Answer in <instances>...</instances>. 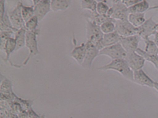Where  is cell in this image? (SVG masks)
<instances>
[{
  "label": "cell",
  "instance_id": "1",
  "mask_svg": "<svg viewBox=\"0 0 158 118\" xmlns=\"http://www.w3.org/2000/svg\"><path fill=\"white\" fill-rule=\"evenodd\" d=\"M98 71H115L122 74L126 79L130 81H133V72L130 67L129 66L128 63L125 59H112L111 63L106 65L98 68Z\"/></svg>",
  "mask_w": 158,
  "mask_h": 118
},
{
  "label": "cell",
  "instance_id": "2",
  "mask_svg": "<svg viewBox=\"0 0 158 118\" xmlns=\"http://www.w3.org/2000/svg\"><path fill=\"white\" fill-rule=\"evenodd\" d=\"M103 37H104V33L101 31V26L94 22L87 20L86 38L88 41L94 44L100 51L104 48V44H103Z\"/></svg>",
  "mask_w": 158,
  "mask_h": 118
},
{
  "label": "cell",
  "instance_id": "3",
  "mask_svg": "<svg viewBox=\"0 0 158 118\" xmlns=\"http://www.w3.org/2000/svg\"><path fill=\"white\" fill-rule=\"evenodd\" d=\"M40 35V29H37L36 31H27L26 34V47L29 50V55L27 58L25 59L23 63V65L25 66L28 63L31 58L37 55L40 54V51L38 49V36Z\"/></svg>",
  "mask_w": 158,
  "mask_h": 118
},
{
  "label": "cell",
  "instance_id": "4",
  "mask_svg": "<svg viewBox=\"0 0 158 118\" xmlns=\"http://www.w3.org/2000/svg\"><path fill=\"white\" fill-rule=\"evenodd\" d=\"M126 54L127 53L120 42L104 47L99 53V56H108L111 59H125Z\"/></svg>",
  "mask_w": 158,
  "mask_h": 118
},
{
  "label": "cell",
  "instance_id": "5",
  "mask_svg": "<svg viewBox=\"0 0 158 118\" xmlns=\"http://www.w3.org/2000/svg\"><path fill=\"white\" fill-rule=\"evenodd\" d=\"M107 15L114 20H128L129 12L126 6H125L122 2H119V3H113L112 6L110 7Z\"/></svg>",
  "mask_w": 158,
  "mask_h": 118
},
{
  "label": "cell",
  "instance_id": "6",
  "mask_svg": "<svg viewBox=\"0 0 158 118\" xmlns=\"http://www.w3.org/2000/svg\"><path fill=\"white\" fill-rule=\"evenodd\" d=\"M115 31L122 37H128L137 35L136 28L134 27L129 20H116Z\"/></svg>",
  "mask_w": 158,
  "mask_h": 118
},
{
  "label": "cell",
  "instance_id": "7",
  "mask_svg": "<svg viewBox=\"0 0 158 118\" xmlns=\"http://www.w3.org/2000/svg\"><path fill=\"white\" fill-rule=\"evenodd\" d=\"M86 56H85L84 60H83V63L81 66H83L84 68H90L93 63L94 60L97 56H99L100 50L97 48V46L94 44L90 41L86 42Z\"/></svg>",
  "mask_w": 158,
  "mask_h": 118
},
{
  "label": "cell",
  "instance_id": "8",
  "mask_svg": "<svg viewBox=\"0 0 158 118\" xmlns=\"http://www.w3.org/2000/svg\"><path fill=\"white\" fill-rule=\"evenodd\" d=\"M22 5L23 4L21 2H19L13 10L9 12V16L12 22V24L16 29H20L25 27V21L23 18L21 12Z\"/></svg>",
  "mask_w": 158,
  "mask_h": 118
},
{
  "label": "cell",
  "instance_id": "9",
  "mask_svg": "<svg viewBox=\"0 0 158 118\" xmlns=\"http://www.w3.org/2000/svg\"><path fill=\"white\" fill-rule=\"evenodd\" d=\"M125 59L128 63L131 69L133 71L143 69L146 59L141 55L137 53L136 52H130L127 53Z\"/></svg>",
  "mask_w": 158,
  "mask_h": 118
},
{
  "label": "cell",
  "instance_id": "10",
  "mask_svg": "<svg viewBox=\"0 0 158 118\" xmlns=\"http://www.w3.org/2000/svg\"><path fill=\"white\" fill-rule=\"evenodd\" d=\"M156 24V23L153 21V16H151L149 19H147L141 26L136 28L137 35H139L143 39L149 38L150 35L154 34V28Z\"/></svg>",
  "mask_w": 158,
  "mask_h": 118
},
{
  "label": "cell",
  "instance_id": "11",
  "mask_svg": "<svg viewBox=\"0 0 158 118\" xmlns=\"http://www.w3.org/2000/svg\"><path fill=\"white\" fill-rule=\"evenodd\" d=\"M141 38H142L138 35L128 37H122L120 40V43L123 46L126 53L136 52Z\"/></svg>",
  "mask_w": 158,
  "mask_h": 118
},
{
  "label": "cell",
  "instance_id": "12",
  "mask_svg": "<svg viewBox=\"0 0 158 118\" xmlns=\"http://www.w3.org/2000/svg\"><path fill=\"white\" fill-rule=\"evenodd\" d=\"M133 81L142 86L150 88L154 87V82L143 69L138 70L133 72Z\"/></svg>",
  "mask_w": 158,
  "mask_h": 118
},
{
  "label": "cell",
  "instance_id": "13",
  "mask_svg": "<svg viewBox=\"0 0 158 118\" xmlns=\"http://www.w3.org/2000/svg\"><path fill=\"white\" fill-rule=\"evenodd\" d=\"M51 10V0H41L36 6H34V13L39 20H43Z\"/></svg>",
  "mask_w": 158,
  "mask_h": 118
},
{
  "label": "cell",
  "instance_id": "14",
  "mask_svg": "<svg viewBox=\"0 0 158 118\" xmlns=\"http://www.w3.org/2000/svg\"><path fill=\"white\" fill-rule=\"evenodd\" d=\"M86 53V42H83L79 46H75L71 53L70 56H72L80 65H82L83 60H84L85 56Z\"/></svg>",
  "mask_w": 158,
  "mask_h": 118
},
{
  "label": "cell",
  "instance_id": "15",
  "mask_svg": "<svg viewBox=\"0 0 158 118\" xmlns=\"http://www.w3.org/2000/svg\"><path fill=\"white\" fill-rule=\"evenodd\" d=\"M83 16L86 18V20H90V21H93L94 23L98 24V25L101 26V24H102L104 22H105L106 20H109L111 17L108 16L107 14H100L97 11H90V10H87L86 13H83Z\"/></svg>",
  "mask_w": 158,
  "mask_h": 118
},
{
  "label": "cell",
  "instance_id": "16",
  "mask_svg": "<svg viewBox=\"0 0 158 118\" xmlns=\"http://www.w3.org/2000/svg\"><path fill=\"white\" fill-rule=\"evenodd\" d=\"M16 40H15L14 38L11 37V38H8L6 42L5 45V48H4V52L6 53V60L7 62H9L10 63V65L13 66V67H16V68H20V65H15L14 63L10 61V55L13 53L14 51H16Z\"/></svg>",
  "mask_w": 158,
  "mask_h": 118
},
{
  "label": "cell",
  "instance_id": "17",
  "mask_svg": "<svg viewBox=\"0 0 158 118\" xmlns=\"http://www.w3.org/2000/svg\"><path fill=\"white\" fill-rule=\"evenodd\" d=\"M26 34L27 29L25 28V27L18 29L15 32L14 38L16 43V51H18L19 49H22L26 44Z\"/></svg>",
  "mask_w": 158,
  "mask_h": 118
},
{
  "label": "cell",
  "instance_id": "18",
  "mask_svg": "<svg viewBox=\"0 0 158 118\" xmlns=\"http://www.w3.org/2000/svg\"><path fill=\"white\" fill-rule=\"evenodd\" d=\"M121 38H122V36H120V35H118V33L116 31H114V32L104 34V37H103V44H104V47L117 44V43L120 42Z\"/></svg>",
  "mask_w": 158,
  "mask_h": 118
},
{
  "label": "cell",
  "instance_id": "19",
  "mask_svg": "<svg viewBox=\"0 0 158 118\" xmlns=\"http://www.w3.org/2000/svg\"><path fill=\"white\" fill-rule=\"evenodd\" d=\"M71 5V0H51V7L54 12L66 10Z\"/></svg>",
  "mask_w": 158,
  "mask_h": 118
},
{
  "label": "cell",
  "instance_id": "20",
  "mask_svg": "<svg viewBox=\"0 0 158 118\" xmlns=\"http://www.w3.org/2000/svg\"><path fill=\"white\" fill-rule=\"evenodd\" d=\"M150 9V4L147 0H142L141 2L129 7V13H144Z\"/></svg>",
  "mask_w": 158,
  "mask_h": 118
},
{
  "label": "cell",
  "instance_id": "21",
  "mask_svg": "<svg viewBox=\"0 0 158 118\" xmlns=\"http://www.w3.org/2000/svg\"><path fill=\"white\" fill-rule=\"evenodd\" d=\"M0 92L1 94H6V95H13L14 92H13V83L8 78L1 75V85H0Z\"/></svg>",
  "mask_w": 158,
  "mask_h": 118
},
{
  "label": "cell",
  "instance_id": "22",
  "mask_svg": "<svg viewBox=\"0 0 158 118\" xmlns=\"http://www.w3.org/2000/svg\"><path fill=\"white\" fill-rule=\"evenodd\" d=\"M0 30L1 31H13L14 32L18 30L13 26L10 16H9V13L7 11L6 12L2 18L0 19Z\"/></svg>",
  "mask_w": 158,
  "mask_h": 118
},
{
  "label": "cell",
  "instance_id": "23",
  "mask_svg": "<svg viewBox=\"0 0 158 118\" xmlns=\"http://www.w3.org/2000/svg\"><path fill=\"white\" fill-rule=\"evenodd\" d=\"M129 20L134 27L138 28L146 21L145 13H129Z\"/></svg>",
  "mask_w": 158,
  "mask_h": 118
},
{
  "label": "cell",
  "instance_id": "24",
  "mask_svg": "<svg viewBox=\"0 0 158 118\" xmlns=\"http://www.w3.org/2000/svg\"><path fill=\"white\" fill-rule=\"evenodd\" d=\"M136 53H139V55L143 56L144 59H146V61H149L151 63L153 64V66L155 67L156 70H158V55L155 54H150V53H147L144 51L143 49L138 48L136 50Z\"/></svg>",
  "mask_w": 158,
  "mask_h": 118
},
{
  "label": "cell",
  "instance_id": "25",
  "mask_svg": "<svg viewBox=\"0 0 158 118\" xmlns=\"http://www.w3.org/2000/svg\"><path fill=\"white\" fill-rule=\"evenodd\" d=\"M115 22L116 20L113 18H110L109 20H106L105 22L101 24V31L104 34H108V33L114 32L115 31Z\"/></svg>",
  "mask_w": 158,
  "mask_h": 118
},
{
  "label": "cell",
  "instance_id": "26",
  "mask_svg": "<svg viewBox=\"0 0 158 118\" xmlns=\"http://www.w3.org/2000/svg\"><path fill=\"white\" fill-rule=\"evenodd\" d=\"M144 42H145L146 47L144 51L150 54H155L158 55V47L156 45L154 41H152L149 38H144Z\"/></svg>",
  "mask_w": 158,
  "mask_h": 118
},
{
  "label": "cell",
  "instance_id": "27",
  "mask_svg": "<svg viewBox=\"0 0 158 118\" xmlns=\"http://www.w3.org/2000/svg\"><path fill=\"white\" fill-rule=\"evenodd\" d=\"M21 12L23 20H24L25 22H27L35 15V13H34V6L33 5L31 7H27V6L22 5Z\"/></svg>",
  "mask_w": 158,
  "mask_h": 118
},
{
  "label": "cell",
  "instance_id": "28",
  "mask_svg": "<svg viewBox=\"0 0 158 118\" xmlns=\"http://www.w3.org/2000/svg\"><path fill=\"white\" fill-rule=\"evenodd\" d=\"M14 34L15 32L13 31H1L0 32V48H1L2 51H4V48H5L7 39L11 38L12 35Z\"/></svg>",
  "mask_w": 158,
  "mask_h": 118
},
{
  "label": "cell",
  "instance_id": "29",
  "mask_svg": "<svg viewBox=\"0 0 158 118\" xmlns=\"http://www.w3.org/2000/svg\"><path fill=\"white\" fill-rule=\"evenodd\" d=\"M39 21L40 20H38V16L34 15L30 20L25 22V28L27 29V31H36L37 29H38V26Z\"/></svg>",
  "mask_w": 158,
  "mask_h": 118
},
{
  "label": "cell",
  "instance_id": "30",
  "mask_svg": "<svg viewBox=\"0 0 158 118\" xmlns=\"http://www.w3.org/2000/svg\"><path fill=\"white\" fill-rule=\"evenodd\" d=\"M98 2L96 0H81V8L90 11H96Z\"/></svg>",
  "mask_w": 158,
  "mask_h": 118
},
{
  "label": "cell",
  "instance_id": "31",
  "mask_svg": "<svg viewBox=\"0 0 158 118\" xmlns=\"http://www.w3.org/2000/svg\"><path fill=\"white\" fill-rule=\"evenodd\" d=\"M13 101H16V102L18 103L21 106L23 110H25V111H28L30 109H31L33 104V100H24L23 98H19L16 95H15V98Z\"/></svg>",
  "mask_w": 158,
  "mask_h": 118
},
{
  "label": "cell",
  "instance_id": "32",
  "mask_svg": "<svg viewBox=\"0 0 158 118\" xmlns=\"http://www.w3.org/2000/svg\"><path fill=\"white\" fill-rule=\"evenodd\" d=\"M110 7L105 2H98V5H97V9L96 11L98 12L100 14H108V12L109 10Z\"/></svg>",
  "mask_w": 158,
  "mask_h": 118
},
{
  "label": "cell",
  "instance_id": "33",
  "mask_svg": "<svg viewBox=\"0 0 158 118\" xmlns=\"http://www.w3.org/2000/svg\"><path fill=\"white\" fill-rule=\"evenodd\" d=\"M6 0H0V19L2 18L6 12Z\"/></svg>",
  "mask_w": 158,
  "mask_h": 118
},
{
  "label": "cell",
  "instance_id": "34",
  "mask_svg": "<svg viewBox=\"0 0 158 118\" xmlns=\"http://www.w3.org/2000/svg\"><path fill=\"white\" fill-rule=\"evenodd\" d=\"M141 1L142 0H122V2L129 8V7H132V6L135 5V4L138 3V2H141Z\"/></svg>",
  "mask_w": 158,
  "mask_h": 118
},
{
  "label": "cell",
  "instance_id": "35",
  "mask_svg": "<svg viewBox=\"0 0 158 118\" xmlns=\"http://www.w3.org/2000/svg\"><path fill=\"white\" fill-rule=\"evenodd\" d=\"M6 2L10 6H16L20 2V0H6Z\"/></svg>",
  "mask_w": 158,
  "mask_h": 118
},
{
  "label": "cell",
  "instance_id": "36",
  "mask_svg": "<svg viewBox=\"0 0 158 118\" xmlns=\"http://www.w3.org/2000/svg\"><path fill=\"white\" fill-rule=\"evenodd\" d=\"M97 2H105V3L108 4L109 7H111L112 6V2H111V0H96Z\"/></svg>",
  "mask_w": 158,
  "mask_h": 118
},
{
  "label": "cell",
  "instance_id": "37",
  "mask_svg": "<svg viewBox=\"0 0 158 118\" xmlns=\"http://www.w3.org/2000/svg\"><path fill=\"white\" fill-rule=\"evenodd\" d=\"M153 35H154V40H153V41L155 42V43H156V45L158 47V30L157 31H155Z\"/></svg>",
  "mask_w": 158,
  "mask_h": 118
},
{
  "label": "cell",
  "instance_id": "38",
  "mask_svg": "<svg viewBox=\"0 0 158 118\" xmlns=\"http://www.w3.org/2000/svg\"><path fill=\"white\" fill-rule=\"evenodd\" d=\"M112 3H119V2H122V0H111Z\"/></svg>",
  "mask_w": 158,
  "mask_h": 118
},
{
  "label": "cell",
  "instance_id": "39",
  "mask_svg": "<svg viewBox=\"0 0 158 118\" xmlns=\"http://www.w3.org/2000/svg\"><path fill=\"white\" fill-rule=\"evenodd\" d=\"M33 1V3H34V6H36L38 2L41 1V0H32Z\"/></svg>",
  "mask_w": 158,
  "mask_h": 118
},
{
  "label": "cell",
  "instance_id": "40",
  "mask_svg": "<svg viewBox=\"0 0 158 118\" xmlns=\"http://www.w3.org/2000/svg\"><path fill=\"white\" fill-rule=\"evenodd\" d=\"M154 89H156V90L158 92V82H154Z\"/></svg>",
  "mask_w": 158,
  "mask_h": 118
},
{
  "label": "cell",
  "instance_id": "41",
  "mask_svg": "<svg viewBox=\"0 0 158 118\" xmlns=\"http://www.w3.org/2000/svg\"><path fill=\"white\" fill-rule=\"evenodd\" d=\"M155 9H158V5L157 6H153V7H150L149 10H155Z\"/></svg>",
  "mask_w": 158,
  "mask_h": 118
},
{
  "label": "cell",
  "instance_id": "42",
  "mask_svg": "<svg viewBox=\"0 0 158 118\" xmlns=\"http://www.w3.org/2000/svg\"><path fill=\"white\" fill-rule=\"evenodd\" d=\"M154 30H155V31H157V30H158V23L156 24V26H155V28H154Z\"/></svg>",
  "mask_w": 158,
  "mask_h": 118
}]
</instances>
